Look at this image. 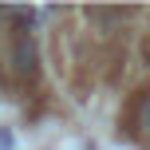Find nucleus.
Here are the masks:
<instances>
[{"mask_svg":"<svg viewBox=\"0 0 150 150\" xmlns=\"http://www.w3.org/2000/svg\"><path fill=\"white\" fill-rule=\"evenodd\" d=\"M142 127H146V130H150V95H146V99H142Z\"/></svg>","mask_w":150,"mask_h":150,"instance_id":"obj_2","label":"nucleus"},{"mask_svg":"<svg viewBox=\"0 0 150 150\" xmlns=\"http://www.w3.org/2000/svg\"><path fill=\"white\" fill-rule=\"evenodd\" d=\"M12 63H16V75L20 79H36L40 71V52H36V40L28 36V32H20L12 44Z\"/></svg>","mask_w":150,"mask_h":150,"instance_id":"obj_1","label":"nucleus"}]
</instances>
